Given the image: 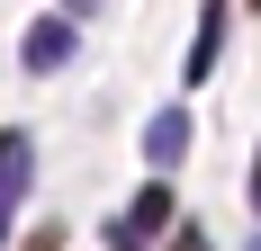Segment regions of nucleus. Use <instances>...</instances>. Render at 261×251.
Masks as SVG:
<instances>
[{
    "label": "nucleus",
    "mask_w": 261,
    "mask_h": 251,
    "mask_svg": "<svg viewBox=\"0 0 261 251\" xmlns=\"http://www.w3.org/2000/svg\"><path fill=\"white\" fill-rule=\"evenodd\" d=\"M171 225V179H144V198L108 225V251H153V233Z\"/></svg>",
    "instance_id": "obj_1"
},
{
    "label": "nucleus",
    "mask_w": 261,
    "mask_h": 251,
    "mask_svg": "<svg viewBox=\"0 0 261 251\" xmlns=\"http://www.w3.org/2000/svg\"><path fill=\"white\" fill-rule=\"evenodd\" d=\"M27 179H36V144L9 125V135H0V251H9V215L27 206Z\"/></svg>",
    "instance_id": "obj_2"
},
{
    "label": "nucleus",
    "mask_w": 261,
    "mask_h": 251,
    "mask_svg": "<svg viewBox=\"0 0 261 251\" xmlns=\"http://www.w3.org/2000/svg\"><path fill=\"white\" fill-rule=\"evenodd\" d=\"M72 45H81V27L63 18V9H54V18H36V27H27L18 63H27V72H63V63H72Z\"/></svg>",
    "instance_id": "obj_3"
},
{
    "label": "nucleus",
    "mask_w": 261,
    "mask_h": 251,
    "mask_svg": "<svg viewBox=\"0 0 261 251\" xmlns=\"http://www.w3.org/2000/svg\"><path fill=\"white\" fill-rule=\"evenodd\" d=\"M180 152H189V108H153V125H144V162L162 171H180Z\"/></svg>",
    "instance_id": "obj_4"
},
{
    "label": "nucleus",
    "mask_w": 261,
    "mask_h": 251,
    "mask_svg": "<svg viewBox=\"0 0 261 251\" xmlns=\"http://www.w3.org/2000/svg\"><path fill=\"white\" fill-rule=\"evenodd\" d=\"M216 45H225V0H207V9H198V45H189V81H207V72H216Z\"/></svg>",
    "instance_id": "obj_5"
},
{
    "label": "nucleus",
    "mask_w": 261,
    "mask_h": 251,
    "mask_svg": "<svg viewBox=\"0 0 261 251\" xmlns=\"http://www.w3.org/2000/svg\"><path fill=\"white\" fill-rule=\"evenodd\" d=\"M18 251H63V233H54V225H45V233H27V242H18Z\"/></svg>",
    "instance_id": "obj_6"
},
{
    "label": "nucleus",
    "mask_w": 261,
    "mask_h": 251,
    "mask_svg": "<svg viewBox=\"0 0 261 251\" xmlns=\"http://www.w3.org/2000/svg\"><path fill=\"white\" fill-rule=\"evenodd\" d=\"M171 251H207V242H198V225H180V233H171Z\"/></svg>",
    "instance_id": "obj_7"
},
{
    "label": "nucleus",
    "mask_w": 261,
    "mask_h": 251,
    "mask_svg": "<svg viewBox=\"0 0 261 251\" xmlns=\"http://www.w3.org/2000/svg\"><path fill=\"white\" fill-rule=\"evenodd\" d=\"M252 206H261V162H252Z\"/></svg>",
    "instance_id": "obj_8"
},
{
    "label": "nucleus",
    "mask_w": 261,
    "mask_h": 251,
    "mask_svg": "<svg viewBox=\"0 0 261 251\" xmlns=\"http://www.w3.org/2000/svg\"><path fill=\"white\" fill-rule=\"evenodd\" d=\"M243 251H261V233H252V242H243Z\"/></svg>",
    "instance_id": "obj_9"
}]
</instances>
